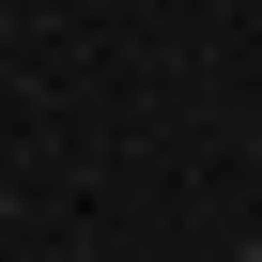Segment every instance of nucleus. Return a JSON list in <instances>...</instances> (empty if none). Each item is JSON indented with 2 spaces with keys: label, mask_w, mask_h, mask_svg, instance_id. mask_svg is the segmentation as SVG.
I'll list each match as a JSON object with an SVG mask.
<instances>
[{
  "label": "nucleus",
  "mask_w": 262,
  "mask_h": 262,
  "mask_svg": "<svg viewBox=\"0 0 262 262\" xmlns=\"http://www.w3.org/2000/svg\"><path fill=\"white\" fill-rule=\"evenodd\" d=\"M247 262H262V231H247Z\"/></svg>",
  "instance_id": "obj_1"
}]
</instances>
